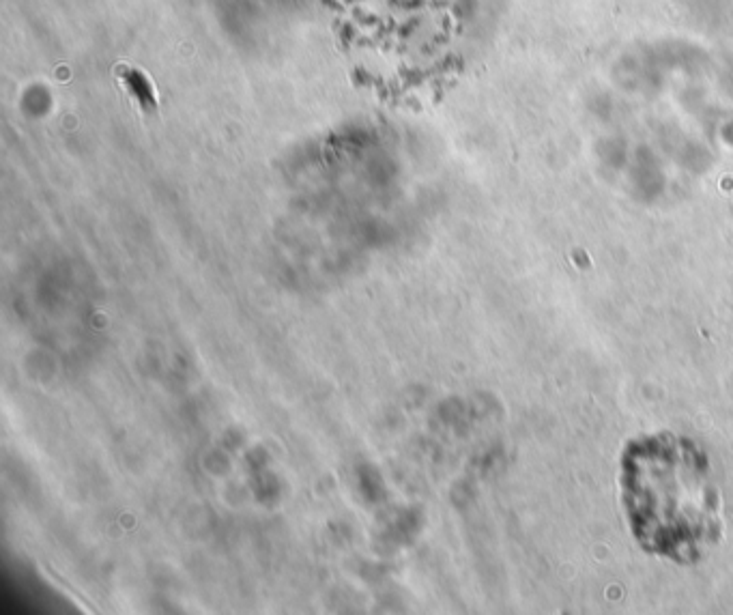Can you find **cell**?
<instances>
[{
  "mask_svg": "<svg viewBox=\"0 0 733 615\" xmlns=\"http://www.w3.org/2000/svg\"><path fill=\"white\" fill-rule=\"evenodd\" d=\"M620 497L628 532L648 555L697 564L723 536L710 456L686 435L630 439L620 459Z\"/></svg>",
  "mask_w": 733,
  "mask_h": 615,
  "instance_id": "obj_1",
  "label": "cell"
},
{
  "mask_svg": "<svg viewBox=\"0 0 733 615\" xmlns=\"http://www.w3.org/2000/svg\"><path fill=\"white\" fill-rule=\"evenodd\" d=\"M114 78H117L119 87L125 91L129 102L134 104L136 110L147 114V117L157 114L160 102H157L155 84L145 69L134 67L129 63H117V67H114Z\"/></svg>",
  "mask_w": 733,
  "mask_h": 615,
  "instance_id": "obj_2",
  "label": "cell"
}]
</instances>
